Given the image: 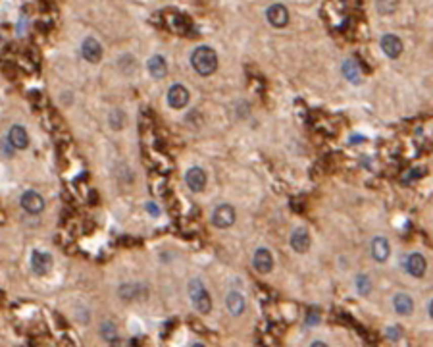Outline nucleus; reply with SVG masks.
I'll return each mask as SVG.
<instances>
[{"instance_id": "f257e3e1", "label": "nucleus", "mask_w": 433, "mask_h": 347, "mask_svg": "<svg viewBox=\"0 0 433 347\" xmlns=\"http://www.w3.org/2000/svg\"><path fill=\"white\" fill-rule=\"evenodd\" d=\"M191 64L196 70V74L210 76L218 67V54L210 47H199L194 48V52L191 54Z\"/></svg>"}, {"instance_id": "f03ea898", "label": "nucleus", "mask_w": 433, "mask_h": 347, "mask_svg": "<svg viewBox=\"0 0 433 347\" xmlns=\"http://www.w3.org/2000/svg\"><path fill=\"white\" fill-rule=\"evenodd\" d=\"M189 295H191L192 303H194V307L199 313L202 315H206V313H210L212 308V301H210V295H208V291L206 288L202 286L201 280H191V284H189Z\"/></svg>"}, {"instance_id": "7ed1b4c3", "label": "nucleus", "mask_w": 433, "mask_h": 347, "mask_svg": "<svg viewBox=\"0 0 433 347\" xmlns=\"http://www.w3.org/2000/svg\"><path fill=\"white\" fill-rule=\"evenodd\" d=\"M235 222V209L229 204H220L212 212V224L218 228H229Z\"/></svg>"}, {"instance_id": "20e7f679", "label": "nucleus", "mask_w": 433, "mask_h": 347, "mask_svg": "<svg viewBox=\"0 0 433 347\" xmlns=\"http://www.w3.org/2000/svg\"><path fill=\"white\" fill-rule=\"evenodd\" d=\"M31 268L37 276H45L52 268V257L48 253H41V251H33L31 255Z\"/></svg>"}, {"instance_id": "39448f33", "label": "nucleus", "mask_w": 433, "mask_h": 347, "mask_svg": "<svg viewBox=\"0 0 433 347\" xmlns=\"http://www.w3.org/2000/svg\"><path fill=\"white\" fill-rule=\"evenodd\" d=\"M252 264H254L256 272H260V274H268V272H271V268H273V257H271V253H269L266 247H260V249L254 253V257H252Z\"/></svg>"}, {"instance_id": "423d86ee", "label": "nucleus", "mask_w": 433, "mask_h": 347, "mask_svg": "<svg viewBox=\"0 0 433 347\" xmlns=\"http://www.w3.org/2000/svg\"><path fill=\"white\" fill-rule=\"evenodd\" d=\"M189 91H187V87L179 85V83H175V85L170 87V91H168V102L172 108H183V106L189 102Z\"/></svg>"}, {"instance_id": "0eeeda50", "label": "nucleus", "mask_w": 433, "mask_h": 347, "mask_svg": "<svg viewBox=\"0 0 433 347\" xmlns=\"http://www.w3.org/2000/svg\"><path fill=\"white\" fill-rule=\"evenodd\" d=\"M266 16H268V21L273 27H285L289 23V12L283 4H271L266 10Z\"/></svg>"}, {"instance_id": "6e6552de", "label": "nucleus", "mask_w": 433, "mask_h": 347, "mask_svg": "<svg viewBox=\"0 0 433 347\" xmlns=\"http://www.w3.org/2000/svg\"><path fill=\"white\" fill-rule=\"evenodd\" d=\"M21 206L29 214H38V212H43V209H45V199L37 191H25L21 195Z\"/></svg>"}, {"instance_id": "1a4fd4ad", "label": "nucleus", "mask_w": 433, "mask_h": 347, "mask_svg": "<svg viewBox=\"0 0 433 347\" xmlns=\"http://www.w3.org/2000/svg\"><path fill=\"white\" fill-rule=\"evenodd\" d=\"M81 54L85 58L87 62H91V64H96V62H100V58H102V47L98 45V41L96 39H85L83 41V45H81Z\"/></svg>"}, {"instance_id": "9d476101", "label": "nucleus", "mask_w": 433, "mask_h": 347, "mask_svg": "<svg viewBox=\"0 0 433 347\" xmlns=\"http://www.w3.org/2000/svg\"><path fill=\"white\" fill-rule=\"evenodd\" d=\"M185 182H187V185H189L191 191L201 193L202 189L206 187V174H204L202 168L194 166V168H191L189 172L185 174Z\"/></svg>"}, {"instance_id": "9b49d317", "label": "nucleus", "mask_w": 433, "mask_h": 347, "mask_svg": "<svg viewBox=\"0 0 433 347\" xmlns=\"http://www.w3.org/2000/svg\"><path fill=\"white\" fill-rule=\"evenodd\" d=\"M381 48L389 58H399L403 52V41L397 35H383L381 37Z\"/></svg>"}, {"instance_id": "f8f14e48", "label": "nucleus", "mask_w": 433, "mask_h": 347, "mask_svg": "<svg viewBox=\"0 0 433 347\" xmlns=\"http://www.w3.org/2000/svg\"><path fill=\"white\" fill-rule=\"evenodd\" d=\"M425 268H427V262H425L423 255H420V253H412L406 259V270H408V274H412L416 278H422L425 274Z\"/></svg>"}, {"instance_id": "ddd939ff", "label": "nucleus", "mask_w": 433, "mask_h": 347, "mask_svg": "<svg viewBox=\"0 0 433 347\" xmlns=\"http://www.w3.org/2000/svg\"><path fill=\"white\" fill-rule=\"evenodd\" d=\"M291 247L297 251V253H306L308 247H310V235L304 228H298L291 233Z\"/></svg>"}, {"instance_id": "4468645a", "label": "nucleus", "mask_w": 433, "mask_h": 347, "mask_svg": "<svg viewBox=\"0 0 433 347\" xmlns=\"http://www.w3.org/2000/svg\"><path fill=\"white\" fill-rule=\"evenodd\" d=\"M393 307L397 310V315H403V317H408V315H412L414 310V303L410 295H406V293H397L393 299Z\"/></svg>"}, {"instance_id": "2eb2a0df", "label": "nucleus", "mask_w": 433, "mask_h": 347, "mask_svg": "<svg viewBox=\"0 0 433 347\" xmlns=\"http://www.w3.org/2000/svg\"><path fill=\"white\" fill-rule=\"evenodd\" d=\"M389 253H391V247H389V241L385 237H375L372 241V255H374V259L377 262H385Z\"/></svg>"}, {"instance_id": "dca6fc26", "label": "nucleus", "mask_w": 433, "mask_h": 347, "mask_svg": "<svg viewBox=\"0 0 433 347\" xmlns=\"http://www.w3.org/2000/svg\"><path fill=\"white\" fill-rule=\"evenodd\" d=\"M341 72L350 83H360L362 81V72H360V66L356 64V60H345L343 66H341Z\"/></svg>"}, {"instance_id": "f3484780", "label": "nucleus", "mask_w": 433, "mask_h": 347, "mask_svg": "<svg viewBox=\"0 0 433 347\" xmlns=\"http://www.w3.org/2000/svg\"><path fill=\"white\" fill-rule=\"evenodd\" d=\"M10 143L14 145L16 149H25L29 145L27 131H25L21 125H14V127L10 129Z\"/></svg>"}, {"instance_id": "a211bd4d", "label": "nucleus", "mask_w": 433, "mask_h": 347, "mask_svg": "<svg viewBox=\"0 0 433 347\" xmlns=\"http://www.w3.org/2000/svg\"><path fill=\"white\" fill-rule=\"evenodd\" d=\"M225 305H227V310H229L231 315H241L243 310H245V297L241 295L239 291H231L227 299H225Z\"/></svg>"}, {"instance_id": "6ab92c4d", "label": "nucleus", "mask_w": 433, "mask_h": 347, "mask_svg": "<svg viewBox=\"0 0 433 347\" xmlns=\"http://www.w3.org/2000/svg\"><path fill=\"white\" fill-rule=\"evenodd\" d=\"M148 72L150 76L156 77V79H162L168 72V66H166V60L162 56H152L148 60Z\"/></svg>"}, {"instance_id": "aec40b11", "label": "nucleus", "mask_w": 433, "mask_h": 347, "mask_svg": "<svg viewBox=\"0 0 433 347\" xmlns=\"http://www.w3.org/2000/svg\"><path fill=\"white\" fill-rule=\"evenodd\" d=\"M139 286H131V284H125L120 288V297L122 299H127V301H131V299H139Z\"/></svg>"}, {"instance_id": "412c9836", "label": "nucleus", "mask_w": 433, "mask_h": 347, "mask_svg": "<svg viewBox=\"0 0 433 347\" xmlns=\"http://www.w3.org/2000/svg\"><path fill=\"white\" fill-rule=\"evenodd\" d=\"M100 336L104 337V339H114L115 337V326L114 324H110V322H104L102 324V328H100Z\"/></svg>"}, {"instance_id": "4be33fe9", "label": "nucleus", "mask_w": 433, "mask_h": 347, "mask_svg": "<svg viewBox=\"0 0 433 347\" xmlns=\"http://www.w3.org/2000/svg\"><path fill=\"white\" fill-rule=\"evenodd\" d=\"M356 288L360 289L362 295H366V293L370 291V280H368V276H364V274L358 276V278H356Z\"/></svg>"}, {"instance_id": "5701e85b", "label": "nucleus", "mask_w": 433, "mask_h": 347, "mask_svg": "<svg viewBox=\"0 0 433 347\" xmlns=\"http://www.w3.org/2000/svg\"><path fill=\"white\" fill-rule=\"evenodd\" d=\"M108 347H125V341L122 339V337L115 336L114 339H110V345H108Z\"/></svg>"}, {"instance_id": "b1692460", "label": "nucleus", "mask_w": 433, "mask_h": 347, "mask_svg": "<svg viewBox=\"0 0 433 347\" xmlns=\"http://www.w3.org/2000/svg\"><path fill=\"white\" fill-rule=\"evenodd\" d=\"M379 8H397V4L391 2V4H379Z\"/></svg>"}, {"instance_id": "393cba45", "label": "nucleus", "mask_w": 433, "mask_h": 347, "mask_svg": "<svg viewBox=\"0 0 433 347\" xmlns=\"http://www.w3.org/2000/svg\"><path fill=\"white\" fill-rule=\"evenodd\" d=\"M312 347H327V345L324 343V341H314V343H312Z\"/></svg>"}, {"instance_id": "a878e982", "label": "nucleus", "mask_w": 433, "mask_h": 347, "mask_svg": "<svg viewBox=\"0 0 433 347\" xmlns=\"http://www.w3.org/2000/svg\"><path fill=\"white\" fill-rule=\"evenodd\" d=\"M6 222V216H4V212H0V224H4Z\"/></svg>"}, {"instance_id": "bb28decb", "label": "nucleus", "mask_w": 433, "mask_h": 347, "mask_svg": "<svg viewBox=\"0 0 433 347\" xmlns=\"http://www.w3.org/2000/svg\"><path fill=\"white\" fill-rule=\"evenodd\" d=\"M429 317L433 318V301H431V303H429Z\"/></svg>"}, {"instance_id": "cd10ccee", "label": "nucleus", "mask_w": 433, "mask_h": 347, "mask_svg": "<svg viewBox=\"0 0 433 347\" xmlns=\"http://www.w3.org/2000/svg\"><path fill=\"white\" fill-rule=\"evenodd\" d=\"M192 347H204V345H202V343H194Z\"/></svg>"}]
</instances>
